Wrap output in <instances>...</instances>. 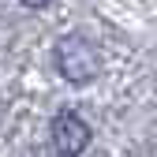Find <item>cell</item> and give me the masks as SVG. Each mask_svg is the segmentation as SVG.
I'll list each match as a JSON object with an SVG mask.
<instances>
[{
	"label": "cell",
	"mask_w": 157,
	"mask_h": 157,
	"mask_svg": "<svg viewBox=\"0 0 157 157\" xmlns=\"http://www.w3.org/2000/svg\"><path fill=\"white\" fill-rule=\"evenodd\" d=\"M56 67L67 82H90L101 67V60H97V49L86 37H64L56 45Z\"/></svg>",
	"instance_id": "cell-1"
},
{
	"label": "cell",
	"mask_w": 157,
	"mask_h": 157,
	"mask_svg": "<svg viewBox=\"0 0 157 157\" xmlns=\"http://www.w3.org/2000/svg\"><path fill=\"white\" fill-rule=\"evenodd\" d=\"M52 146L60 157H78L86 146H90V127L82 116H75V112H60L52 120Z\"/></svg>",
	"instance_id": "cell-2"
},
{
	"label": "cell",
	"mask_w": 157,
	"mask_h": 157,
	"mask_svg": "<svg viewBox=\"0 0 157 157\" xmlns=\"http://www.w3.org/2000/svg\"><path fill=\"white\" fill-rule=\"evenodd\" d=\"M23 4H26V8H45L49 0H23Z\"/></svg>",
	"instance_id": "cell-3"
}]
</instances>
